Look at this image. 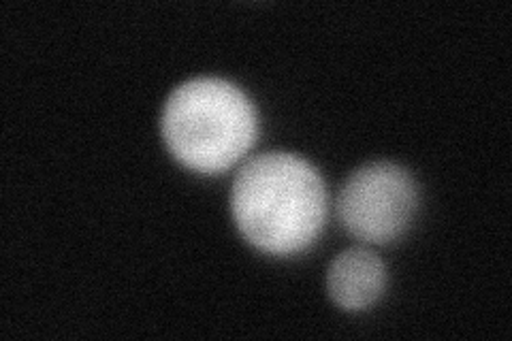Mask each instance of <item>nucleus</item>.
Wrapping results in <instances>:
<instances>
[{"mask_svg":"<svg viewBox=\"0 0 512 341\" xmlns=\"http://www.w3.org/2000/svg\"><path fill=\"white\" fill-rule=\"evenodd\" d=\"M384 282H387L384 263L367 248L342 252L327 273L331 299L350 312L370 307L382 295Z\"/></svg>","mask_w":512,"mask_h":341,"instance_id":"20e7f679","label":"nucleus"},{"mask_svg":"<svg viewBox=\"0 0 512 341\" xmlns=\"http://www.w3.org/2000/svg\"><path fill=\"white\" fill-rule=\"evenodd\" d=\"M160 126L171 154L201 173L233 167L259 131L248 96L220 77H197L175 88Z\"/></svg>","mask_w":512,"mask_h":341,"instance_id":"f03ea898","label":"nucleus"},{"mask_svg":"<svg viewBox=\"0 0 512 341\" xmlns=\"http://www.w3.org/2000/svg\"><path fill=\"white\" fill-rule=\"evenodd\" d=\"M231 211L252 246L269 254H295L323 229L327 188L308 160L269 152L248 160L235 175Z\"/></svg>","mask_w":512,"mask_h":341,"instance_id":"f257e3e1","label":"nucleus"},{"mask_svg":"<svg viewBox=\"0 0 512 341\" xmlns=\"http://www.w3.org/2000/svg\"><path fill=\"white\" fill-rule=\"evenodd\" d=\"M419 205L412 175L395 162H370L344 184L338 211L350 235L367 243H391L402 237Z\"/></svg>","mask_w":512,"mask_h":341,"instance_id":"7ed1b4c3","label":"nucleus"}]
</instances>
